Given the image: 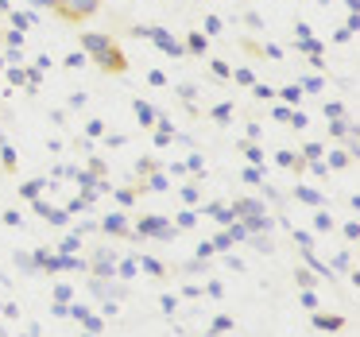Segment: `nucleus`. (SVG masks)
Instances as JSON below:
<instances>
[{"label":"nucleus","instance_id":"1","mask_svg":"<svg viewBox=\"0 0 360 337\" xmlns=\"http://www.w3.org/2000/svg\"><path fill=\"white\" fill-rule=\"evenodd\" d=\"M35 4L51 8L58 20H66V24H86V20L101 8V0H35Z\"/></svg>","mask_w":360,"mask_h":337}]
</instances>
